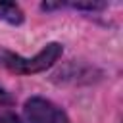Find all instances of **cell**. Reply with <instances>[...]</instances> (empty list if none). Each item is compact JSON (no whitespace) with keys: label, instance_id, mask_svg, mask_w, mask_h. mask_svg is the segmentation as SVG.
I'll list each match as a JSON object with an SVG mask.
<instances>
[{"label":"cell","instance_id":"6da1fadb","mask_svg":"<svg viewBox=\"0 0 123 123\" xmlns=\"http://www.w3.org/2000/svg\"><path fill=\"white\" fill-rule=\"evenodd\" d=\"M63 48L60 42H50L46 44L40 52H37L33 58H21L17 54H12V52H0V58H2V63L13 71V73H21V75H31V73H40L44 69H48L50 65H54L58 62V58L62 56Z\"/></svg>","mask_w":123,"mask_h":123},{"label":"cell","instance_id":"7a4b0ae2","mask_svg":"<svg viewBox=\"0 0 123 123\" xmlns=\"http://www.w3.org/2000/svg\"><path fill=\"white\" fill-rule=\"evenodd\" d=\"M25 115L29 123H71L65 111L48 98L33 96L25 102Z\"/></svg>","mask_w":123,"mask_h":123},{"label":"cell","instance_id":"3957f363","mask_svg":"<svg viewBox=\"0 0 123 123\" xmlns=\"http://www.w3.org/2000/svg\"><path fill=\"white\" fill-rule=\"evenodd\" d=\"M0 19L12 23V25H19L23 21V12L19 10L17 4L12 2H0Z\"/></svg>","mask_w":123,"mask_h":123},{"label":"cell","instance_id":"277c9868","mask_svg":"<svg viewBox=\"0 0 123 123\" xmlns=\"http://www.w3.org/2000/svg\"><path fill=\"white\" fill-rule=\"evenodd\" d=\"M0 123H17V121H15L12 115H2V113H0Z\"/></svg>","mask_w":123,"mask_h":123}]
</instances>
